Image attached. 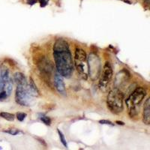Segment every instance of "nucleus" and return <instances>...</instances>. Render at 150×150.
Returning <instances> with one entry per match:
<instances>
[{"label":"nucleus","instance_id":"1a4fd4ad","mask_svg":"<svg viewBox=\"0 0 150 150\" xmlns=\"http://www.w3.org/2000/svg\"><path fill=\"white\" fill-rule=\"evenodd\" d=\"M129 78V74L128 73V71L125 70L122 71L121 72L119 73V74L117 75L116 80V89H120V87L122 86L124 83L127 82V80Z\"/></svg>","mask_w":150,"mask_h":150},{"label":"nucleus","instance_id":"f3484780","mask_svg":"<svg viewBox=\"0 0 150 150\" xmlns=\"http://www.w3.org/2000/svg\"><path fill=\"white\" fill-rule=\"evenodd\" d=\"M26 117V113H24V112H18L17 114V118L19 121H23L25 120V118Z\"/></svg>","mask_w":150,"mask_h":150},{"label":"nucleus","instance_id":"9b49d317","mask_svg":"<svg viewBox=\"0 0 150 150\" xmlns=\"http://www.w3.org/2000/svg\"><path fill=\"white\" fill-rule=\"evenodd\" d=\"M14 80L16 82L17 85H23V84H26L27 81L26 80V77L21 72H17L14 75Z\"/></svg>","mask_w":150,"mask_h":150},{"label":"nucleus","instance_id":"6ab92c4d","mask_svg":"<svg viewBox=\"0 0 150 150\" xmlns=\"http://www.w3.org/2000/svg\"><path fill=\"white\" fill-rule=\"evenodd\" d=\"M99 122L101 123V124H105V125H113L112 122L110 121H108V120H101V121H99Z\"/></svg>","mask_w":150,"mask_h":150},{"label":"nucleus","instance_id":"4468645a","mask_svg":"<svg viewBox=\"0 0 150 150\" xmlns=\"http://www.w3.org/2000/svg\"><path fill=\"white\" fill-rule=\"evenodd\" d=\"M40 120H41L43 122L45 123V125H50V124H51V120H50V118L45 116V115L44 114L40 116Z\"/></svg>","mask_w":150,"mask_h":150},{"label":"nucleus","instance_id":"423d86ee","mask_svg":"<svg viewBox=\"0 0 150 150\" xmlns=\"http://www.w3.org/2000/svg\"><path fill=\"white\" fill-rule=\"evenodd\" d=\"M88 61V71L92 80H96L99 76L101 71V62L100 59L95 54L89 55V58H87Z\"/></svg>","mask_w":150,"mask_h":150},{"label":"nucleus","instance_id":"a211bd4d","mask_svg":"<svg viewBox=\"0 0 150 150\" xmlns=\"http://www.w3.org/2000/svg\"><path fill=\"white\" fill-rule=\"evenodd\" d=\"M48 2H49V0H39L41 7H45L48 4Z\"/></svg>","mask_w":150,"mask_h":150},{"label":"nucleus","instance_id":"412c9836","mask_svg":"<svg viewBox=\"0 0 150 150\" xmlns=\"http://www.w3.org/2000/svg\"><path fill=\"white\" fill-rule=\"evenodd\" d=\"M117 122L119 125H120V124L124 125V122Z\"/></svg>","mask_w":150,"mask_h":150},{"label":"nucleus","instance_id":"9d476101","mask_svg":"<svg viewBox=\"0 0 150 150\" xmlns=\"http://www.w3.org/2000/svg\"><path fill=\"white\" fill-rule=\"evenodd\" d=\"M143 122L146 125L150 124V98H148L144 104L143 108Z\"/></svg>","mask_w":150,"mask_h":150},{"label":"nucleus","instance_id":"7ed1b4c3","mask_svg":"<svg viewBox=\"0 0 150 150\" xmlns=\"http://www.w3.org/2000/svg\"><path fill=\"white\" fill-rule=\"evenodd\" d=\"M123 99L124 95L122 91L115 88L108 93L107 98L108 108L113 113H120L123 110Z\"/></svg>","mask_w":150,"mask_h":150},{"label":"nucleus","instance_id":"2eb2a0df","mask_svg":"<svg viewBox=\"0 0 150 150\" xmlns=\"http://www.w3.org/2000/svg\"><path fill=\"white\" fill-rule=\"evenodd\" d=\"M57 131H58V134H59V138H60V141L62 142V143L63 144V146L65 147H68V144H67V142H66V140H65V136H64V134L62 133V131H60V130H57Z\"/></svg>","mask_w":150,"mask_h":150},{"label":"nucleus","instance_id":"0eeeda50","mask_svg":"<svg viewBox=\"0 0 150 150\" xmlns=\"http://www.w3.org/2000/svg\"><path fill=\"white\" fill-rule=\"evenodd\" d=\"M112 77V69L109 62H106L103 67L101 78L99 80V88L101 89H105L108 84L111 81Z\"/></svg>","mask_w":150,"mask_h":150},{"label":"nucleus","instance_id":"dca6fc26","mask_svg":"<svg viewBox=\"0 0 150 150\" xmlns=\"http://www.w3.org/2000/svg\"><path fill=\"white\" fill-rule=\"evenodd\" d=\"M5 133H8L11 135H13V136H15V135L18 134L20 133V131L17 129H15V128H10L8 130H6V131H4Z\"/></svg>","mask_w":150,"mask_h":150},{"label":"nucleus","instance_id":"f257e3e1","mask_svg":"<svg viewBox=\"0 0 150 150\" xmlns=\"http://www.w3.org/2000/svg\"><path fill=\"white\" fill-rule=\"evenodd\" d=\"M53 56L59 74L69 78L73 73L74 62L69 45L65 40H56L53 46Z\"/></svg>","mask_w":150,"mask_h":150},{"label":"nucleus","instance_id":"f03ea898","mask_svg":"<svg viewBox=\"0 0 150 150\" xmlns=\"http://www.w3.org/2000/svg\"><path fill=\"white\" fill-rule=\"evenodd\" d=\"M146 95V89L142 87H138L131 94V96L126 100L128 113L131 117H134L139 113V108Z\"/></svg>","mask_w":150,"mask_h":150},{"label":"nucleus","instance_id":"ddd939ff","mask_svg":"<svg viewBox=\"0 0 150 150\" xmlns=\"http://www.w3.org/2000/svg\"><path fill=\"white\" fill-rule=\"evenodd\" d=\"M0 116L5 120H8V121H14V115L9 113V112H0Z\"/></svg>","mask_w":150,"mask_h":150},{"label":"nucleus","instance_id":"f8f14e48","mask_svg":"<svg viewBox=\"0 0 150 150\" xmlns=\"http://www.w3.org/2000/svg\"><path fill=\"white\" fill-rule=\"evenodd\" d=\"M28 89H29V92H30L31 95H32L33 97H34V96H38L39 95L38 89L37 86H36V85L35 84L33 79H30V83H29V84H28Z\"/></svg>","mask_w":150,"mask_h":150},{"label":"nucleus","instance_id":"aec40b11","mask_svg":"<svg viewBox=\"0 0 150 150\" xmlns=\"http://www.w3.org/2000/svg\"><path fill=\"white\" fill-rule=\"evenodd\" d=\"M36 2H37V0H27V3L31 5H34V4H35Z\"/></svg>","mask_w":150,"mask_h":150},{"label":"nucleus","instance_id":"39448f33","mask_svg":"<svg viewBox=\"0 0 150 150\" xmlns=\"http://www.w3.org/2000/svg\"><path fill=\"white\" fill-rule=\"evenodd\" d=\"M33 96L28 89V83L17 85L15 93V100L21 106H30L33 104Z\"/></svg>","mask_w":150,"mask_h":150},{"label":"nucleus","instance_id":"6e6552de","mask_svg":"<svg viewBox=\"0 0 150 150\" xmlns=\"http://www.w3.org/2000/svg\"><path fill=\"white\" fill-rule=\"evenodd\" d=\"M54 84L56 86V90L61 95H65L66 90H65V86L64 83L62 76L59 74H56L54 77Z\"/></svg>","mask_w":150,"mask_h":150},{"label":"nucleus","instance_id":"20e7f679","mask_svg":"<svg viewBox=\"0 0 150 150\" xmlns=\"http://www.w3.org/2000/svg\"><path fill=\"white\" fill-rule=\"evenodd\" d=\"M87 58L86 53L81 48H76L74 53V65L77 72L84 79H87L89 74Z\"/></svg>","mask_w":150,"mask_h":150}]
</instances>
